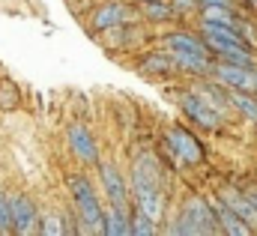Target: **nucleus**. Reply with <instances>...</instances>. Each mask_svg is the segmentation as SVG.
Here are the masks:
<instances>
[{"label": "nucleus", "instance_id": "24", "mask_svg": "<svg viewBox=\"0 0 257 236\" xmlns=\"http://www.w3.org/2000/svg\"><path fill=\"white\" fill-rule=\"evenodd\" d=\"M245 191L251 194V200H254V203H257V185H245Z\"/></svg>", "mask_w": 257, "mask_h": 236}, {"label": "nucleus", "instance_id": "15", "mask_svg": "<svg viewBox=\"0 0 257 236\" xmlns=\"http://www.w3.org/2000/svg\"><path fill=\"white\" fill-rule=\"evenodd\" d=\"M132 209L135 206H111V203H105L102 236H132Z\"/></svg>", "mask_w": 257, "mask_h": 236}, {"label": "nucleus", "instance_id": "19", "mask_svg": "<svg viewBox=\"0 0 257 236\" xmlns=\"http://www.w3.org/2000/svg\"><path fill=\"white\" fill-rule=\"evenodd\" d=\"M165 233V227H159V221L153 215H147L144 209H132V236H159Z\"/></svg>", "mask_w": 257, "mask_h": 236}, {"label": "nucleus", "instance_id": "22", "mask_svg": "<svg viewBox=\"0 0 257 236\" xmlns=\"http://www.w3.org/2000/svg\"><path fill=\"white\" fill-rule=\"evenodd\" d=\"M0 233H15V218H12V194L0 188Z\"/></svg>", "mask_w": 257, "mask_h": 236}, {"label": "nucleus", "instance_id": "2", "mask_svg": "<svg viewBox=\"0 0 257 236\" xmlns=\"http://www.w3.org/2000/svg\"><path fill=\"white\" fill-rule=\"evenodd\" d=\"M165 233L171 236H212L221 233L212 197H200L192 194L189 200H183V206L177 209V215L171 218V224L165 227Z\"/></svg>", "mask_w": 257, "mask_h": 236}, {"label": "nucleus", "instance_id": "21", "mask_svg": "<svg viewBox=\"0 0 257 236\" xmlns=\"http://www.w3.org/2000/svg\"><path fill=\"white\" fill-rule=\"evenodd\" d=\"M18 105H21V93H18L15 81L3 78V81H0V111H12V108H18Z\"/></svg>", "mask_w": 257, "mask_h": 236}, {"label": "nucleus", "instance_id": "18", "mask_svg": "<svg viewBox=\"0 0 257 236\" xmlns=\"http://www.w3.org/2000/svg\"><path fill=\"white\" fill-rule=\"evenodd\" d=\"M227 99H230L233 114H239L242 120H248V123H254V126H257V93L227 90Z\"/></svg>", "mask_w": 257, "mask_h": 236}, {"label": "nucleus", "instance_id": "5", "mask_svg": "<svg viewBox=\"0 0 257 236\" xmlns=\"http://www.w3.org/2000/svg\"><path fill=\"white\" fill-rule=\"evenodd\" d=\"M177 105L186 114V120L194 123L197 129H203V132H221L227 126V117L221 111H215L212 105H206L194 90H180L177 93Z\"/></svg>", "mask_w": 257, "mask_h": 236}, {"label": "nucleus", "instance_id": "10", "mask_svg": "<svg viewBox=\"0 0 257 236\" xmlns=\"http://www.w3.org/2000/svg\"><path fill=\"white\" fill-rule=\"evenodd\" d=\"M212 78L227 87V90H242V93H257V66H233V63H221L215 60L212 66Z\"/></svg>", "mask_w": 257, "mask_h": 236}, {"label": "nucleus", "instance_id": "3", "mask_svg": "<svg viewBox=\"0 0 257 236\" xmlns=\"http://www.w3.org/2000/svg\"><path fill=\"white\" fill-rule=\"evenodd\" d=\"M141 21V6L135 0H96L87 15V27L93 33L120 27V24H135Z\"/></svg>", "mask_w": 257, "mask_h": 236}, {"label": "nucleus", "instance_id": "7", "mask_svg": "<svg viewBox=\"0 0 257 236\" xmlns=\"http://www.w3.org/2000/svg\"><path fill=\"white\" fill-rule=\"evenodd\" d=\"M66 147L72 153V159L81 165V168H96L102 162V153H99V144L93 138V132L84 126V123H72L66 129Z\"/></svg>", "mask_w": 257, "mask_h": 236}, {"label": "nucleus", "instance_id": "6", "mask_svg": "<svg viewBox=\"0 0 257 236\" xmlns=\"http://www.w3.org/2000/svg\"><path fill=\"white\" fill-rule=\"evenodd\" d=\"M96 171H99V191H102L105 203H111V206H135V200H132V182H128L126 174L114 162L102 159L96 165Z\"/></svg>", "mask_w": 257, "mask_h": 236}, {"label": "nucleus", "instance_id": "1", "mask_svg": "<svg viewBox=\"0 0 257 236\" xmlns=\"http://www.w3.org/2000/svg\"><path fill=\"white\" fill-rule=\"evenodd\" d=\"M69 197H72V212L78 218V233H99L105 227V197L102 191H96V185L84 174H69L66 179Z\"/></svg>", "mask_w": 257, "mask_h": 236}, {"label": "nucleus", "instance_id": "17", "mask_svg": "<svg viewBox=\"0 0 257 236\" xmlns=\"http://www.w3.org/2000/svg\"><path fill=\"white\" fill-rule=\"evenodd\" d=\"M138 6H141V21H147L153 27H162V24H174L177 21L171 0H147V3H138Z\"/></svg>", "mask_w": 257, "mask_h": 236}, {"label": "nucleus", "instance_id": "16", "mask_svg": "<svg viewBox=\"0 0 257 236\" xmlns=\"http://www.w3.org/2000/svg\"><path fill=\"white\" fill-rule=\"evenodd\" d=\"M138 21L135 24H120V27H111V30H102V45L111 48V51H128L135 42H138Z\"/></svg>", "mask_w": 257, "mask_h": 236}, {"label": "nucleus", "instance_id": "12", "mask_svg": "<svg viewBox=\"0 0 257 236\" xmlns=\"http://www.w3.org/2000/svg\"><path fill=\"white\" fill-rule=\"evenodd\" d=\"M218 197L230 206V209H236L251 227L257 230V203L251 200V194L245 191V188H236V185H221L218 188Z\"/></svg>", "mask_w": 257, "mask_h": 236}, {"label": "nucleus", "instance_id": "23", "mask_svg": "<svg viewBox=\"0 0 257 236\" xmlns=\"http://www.w3.org/2000/svg\"><path fill=\"white\" fill-rule=\"evenodd\" d=\"M200 6H239V0H200Z\"/></svg>", "mask_w": 257, "mask_h": 236}, {"label": "nucleus", "instance_id": "9", "mask_svg": "<svg viewBox=\"0 0 257 236\" xmlns=\"http://www.w3.org/2000/svg\"><path fill=\"white\" fill-rule=\"evenodd\" d=\"M159 45L168 48L171 54H203V57H215V54L209 51V45H206V39H203V33H200L197 27H194V30L192 27L168 30V33H162Z\"/></svg>", "mask_w": 257, "mask_h": 236}, {"label": "nucleus", "instance_id": "14", "mask_svg": "<svg viewBox=\"0 0 257 236\" xmlns=\"http://www.w3.org/2000/svg\"><path fill=\"white\" fill-rule=\"evenodd\" d=\"M212 206H215V215H218V224H221V233H227V236H251L257 233L254 227L236 212V209H230L218 194L212 197Z\"/></svg>", "mask_w": 257, "mask_h": 236}, {"label": "nucleus", "instance_id": "26", "mask_svg": "<svg viewBox=\"0 0 257 236\" xmlns=\"http://www.w3.org/2000/svg\"><path fill=\"white\" fill-rule=\"evenodd\" d=\"M135 3H147V0H135Z\"/></svg>", "mask_w": 257, "mask_h": 236}, {"label": "nucleus", "instance_id": "11", "mask_svg": "<svg viewBox=\"0 0 257 236\" xmlns=\"http://www.w3.org/2000/svg\"><path fill=\"white\" fill-rule=\"evenodd\" d=\"M12 218H15V233L18 236H33L42 227L39 203L30 194H12Z\"/></svg>", "mask_w": 257, "mask_h": 236}, {"label": "nucleus", "instance_id": "4", "mask_svg": "<svg viewBox=\"0 0 257 236\" xmlns=\"http://www.w3.org/2000/svg\"><path fill=\"white\" fill-rule=\"evenodd\" d=\"M165 150L171 153V159H174L177 165H186V168H197V165L206 162L203 144L194 138L189 129H183V126L165 129Z\"/></svg>", "mask_w": 257, "mask_h": 236}, {"label": "nucleus", "instance_id": "13", "mask_svg": "<svg viewBox=\"0 0 257 236\" xmlns=\"http://www.w3.org/2000/svg\"><path fill=\"white\" fill-rule=\"evenodd\" d=\"M209 51L221 63H233V66H257V51L248 42H218L209 45Z\"/></svg>", "mask_w": 257, "mask_h": 236}, {"label": "nucleus", "instance_id": "20", "mask_svg": "<svg viewBox=\"0 0 257 236\" xmlns=\"http://www.w3.org/2000/svg\"><path fill=\"white\" fill-rule=\"evenodd\" d=\"M174 6V15H177V24H186V21H197L200 18V0H171Z\"/></svg>", "mask_w": 257, "mask_h": 236}, {"label": "nucleus", "instance_id": "25", "mask_svg": "<svg viewBox=\"0 0 257 236\" xmlns=\"http://www.w3.org/2000/svg\"><path fill=\"white\" fill-rule=\"evenodd\" d=\"M239 3H242V6H248V9H254V12H257V0H239Z\"/></svg>", "mask_w": 257, "mask_h": 236}, {"label": "nucleus", "instance_id": "8", "mask_svg": "<svg viewBox=\"0 0 257 236\" xmlns=\"http://www.w3.org/2000/svg\"><path fill=\"white\" fill-rule=\"evenodd\" d=\"M135 72L141 78H150V81H171V78L183 75L180 66H177V60H174V54L168 48H162V45L153 48V51H144L138 57V63H135Z\"/></svg>", "mask_w": 257, "mask_h": 236}]
</instances>
